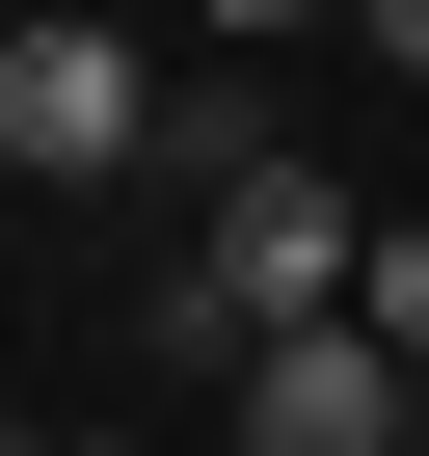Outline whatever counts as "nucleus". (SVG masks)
I'll use <instances>...</instances> for the list:
<instances>
[{
	"mask_svg": "<svg viewBox=\"0 0 429 456\" xmlns=\"http://www.w3.org/2000/svg\"><path fill=\"white\" fill-rule=\"evenodd\" d=\"M0 161H28V188H108V161H161V54L108 28V0H28V28H0Z\"/></svg>",
	"mask_w": 429,
	"mask_h": 456,
	"instance_id": "f03ea898",
	"label": "nucleus"
},
{
	"mask_svg": "<svg viewBox=\"0 0 429 456\" xmlns=\"http://www.w3.org/2000/svg\"><path fill=\"white\" fill-rule=\"evenodd\" d=\"M349 269H376V215L322 188V161H214V269H188V349H269V322H349Z\"/></svg>",
	"mask_w": 429,
	"mask_h": 456,
	"instance_id": "f257e3e1",
	"label": "nucleus"
},
{
	"mask_svg": "<svg viewBox=\"0 0 429 456\" xmlns=\"http://www.w3.org/2000/svg\"><path fill=\"white\" fill-rule=\"evenodd\" d=\"M214 403H242V456H429V376L376 322H269V349H214Z\"/></svg>",
	"mask_w": 429,
	"mask_h": 456,
	"instance_id": "7ed1b4c3",
	"label": "nucleus"
},
{
	"mask_svg": "<svg viewBox=\"0 0 429 456\" xmlns=\"http://www.w3.org/2000/svg\"><path fill=\"white\" fill-rule=\"evenodd\" d=\"M214 28H322V0H214Z\"/></svg>",
	"mask_w": 429,
	"mask_h": 456,
	"instance_id": "423d86ee",
	"label": "nucleus"
},
{
	"mask_svg": "<svg viewBox=\"0 0 429 456\" xmlns=\"http://www.w3.org/2000/svg\"><path fill=\"white\" fill-rule=\"evenodd\" d=\"M0 28H28V0H0Z\"/></svg>",
	"mask_w": 429,
	"mask_h": 456,
	"instance_id": "0eeeda50",
	"label": "nucleus"
},
{
	"mask_svg": "<svg viewBox=\"0 0 429 456\" xmlns=\"http://www.w3.org/2000/svg\"><path fill=\"white\" fill-rule=\"evenodd\" d=\"M349 322H376V349L429 376V215H376V269H349Z\"/></svg>",
	"mask_w": 429,
	"mask_h": 456,
	"instance_id": "20e7f679",
	"label": "nucleus"
},
{
	"mask_svg": "<svg viewBox=\"0 0 429 456\" xmlns=\"http://www.w3.org/2000/svg\"><path fill=\"white\" fill-rule=\"evenodd\" d=\"M349 28H376V54H402V81H429V0H349Z\"/></svg>",
	"mask_w": 429,
	"mask_h": 456,
	"instance_id": "39448f33",
	"label": "nucleus"
}]
</instances>
